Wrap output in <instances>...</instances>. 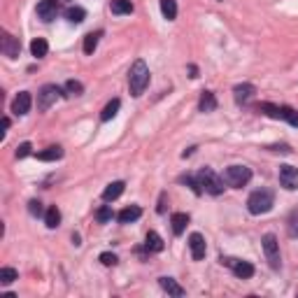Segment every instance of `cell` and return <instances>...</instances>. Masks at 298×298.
I'll return each instance as SVG.
<instances>
[{
    "instance_id": "obj_7",
    "label": "cell",
    "mask_w": 298,
    "mask_h": 298,
    "mask_svg": "<svg viewBox=\"0 0 298 298\" xmlns=\"http://www.w3.org/2000/svg\"><path fill=\"white\" fill-rule=\"evenodd\" d=\"M58 98H61V89H58L56 84H44V86L37 91V110L40 112L49 110Z\"/></svg>"
},
{
    "instance_id": "obj_10",
    "label": "cell",
    "mask_w": 298,
    "mask_h": 298,
    "mask_svg": "<svg viewBox=\"0 0 298 298\" xmlns=\"http://www.w3.org/2000/svg\"><path fill=\"white\" fill-rule=\"evenodd\" d=\"M280 184H282L287 191H296L298 189V168H293V166L280 168Z\"/></svg>"
},
{
    "instance_id": "obj_20",
    "label": "cell",
    "mask_w": 298,
    "mask_h": 298,
    "mask_svg": "<svg viewBox=\"0 0 298 298\" xmlns=\"http://www.w3.org/2000/svg\"><path fill=\"white\" fill-rule=\"evenodd\" d=\"M170 224H173L175 236H182L184 228H187V224H189V215H184V212H175L173 219H170Z\"/></svg>"
},
{
    "instance_id": "obj_15",
    "label": "cell",
    "mask_w": 298,
    "mask_h": 298,
    "mask_svg": "<svg viewBox=\"0 0 298 298\" xmlns=\"http://www.w3.org/2000/svg\"><path fill=\"white\" fill-rule=\"evenodd\" d=\"M142 217V208L140 205H128V208H124L117 215V219H119V224H133V221H137Z\"/></svg>"
},
{
    "instance_id": "obj_9",
    "label": "cell",
    "mask_w": 298,
    "mask_h": 298,
    "mask_svg": "<svg viewBox=\"0 0 298 298\" xmlns=\"http://www.w3.org/2000/svg\"><path fill=\"white\" fill-rule=\"evenodd\" d=\"M0 52L7 58H16L21 54V42L16 40L14 35H10L7 31H3V37H0Z\"/></svg>"
},
{
    "instance_id": "obj_23",
    "label": "cell",
    "mask_w": 298,
    "mask_h": 298,
    "mask_svg": "<svg viewBox=\"0 0 298 298\" xmlns=\"http://www.w3.org/2000/svg\"><path fill=\"white\" fill-rule=\"evenodd\" d=\"M110 10H112V14H131V12H133V3H131V0H112Z\"/></svg>"
},
{
    "instance_id": "obj_13",
    "label": "cell",
    "mask_w": 298,
    "mask_h": 298,
    "mask_svg": "<svg viewBox=\"0 0 298 298\" xmlns=\"http://www.w3.org/2000/svg\"><path fill=\"white\" fill-rule=\"evenodd\" d=\"M254 94H257V86L254 84H236L233 86V98H236L238 105H247L251 98H254Z\"/></svg>"
},
{
    "instance_id": "obj_24",
    "label": "cell",
    "mask_w": 298,
    "mask_h": 298,
    "mask_svg": "<svg viewBox=\"0 0 298 298\" xmlns=\"http://www.w3.org/2000/svg\"><path fill=\"white\" fill-rule=\"evenodd\" d=\"M119 107H121L119 98L110 100V103L105 105V110L100 112V119H103V121H110V119H114V117H117V112H119Z\"/></svg>"
},
{
    "instance_id": "obj_40",
    "label": "cell",
    "mask_w": 298,
    "mask_h": 298,
    "mask_svg": "<svg viewBox=\"0 0 298 298\" xmlns=\"http://www.w3.org/2000/svg\"><path fill=\"white\" fill-rule=\"evenodd\" d=\"M189 73H191V77H198V70H196V65H189Z\"/></svg>"
},
{
    "instance_id": "obj_29",
    "label": "cell",
    "mask_w": 298,
    "mask_h": 298,
    "mask_svg": "<svg viewBox=\"0 0 298 298\" xmlns=\"http://www.w3.org/2000/svg\"><path fill=\"white\" fill-rule=\"evenodd\" d=\"M82 91H84L82 82H77V79H68V82H65V96H68V98L82 96Z\"/></svg>"
},
{
    "instance_id": "obj_26",
    "label": "cell",
    "mask_w": 298,
    "mask_h": 298,
    "mask_svg": "<svg viewBox=\"0 0 298 298\" xmlns=\"http://www.w3.org/2000/svg\"><path fill=\"white\" fill-rule=\"evenodd\" d=\"M103 35V31H96V33H89V35L84 37V54H94L96 47H98V40Z\"/></svg>"
},
{
    "instance_id": "obj_31",
    "label": "cell",
    "mask_w": 298,
    "mask_h": 298,
    "mask_svg": "<svg viewBox=\"0 0 298 298\" xmlns=\"http://www.w3.org/2000/svg\"><path fill=\"white\" fill-rule=\"evenodd\" d=\"M179 182L189 184V187H191V191H194L196 196H200V194H203V187H200L198 177H191V175H182V177H179Z\"/></svg>"
},
{
    "instance_id": "obj_14",
    "label": "cell",
    "mask_w": 298,
    "mask_h": 298,
    "mask_svg": "<svg viewBox=\"0 0 298 298\" xmlns=\"http://www.w3.org/2000/svg\"><path fill=\"white\" fill-rule=\"evenodd\" d=\"M56 14H58L56 0H40V3H37V16H40L42 21H54Z\"/></svg>"
},
{
    "instance_id": "obj_37",
    "label": "cell",
    "mask_w": 298,
    "mask_h": 298,
    "mask_svg": "<svg viewBox=\"0 0 298 298\" xmlns=\"http://www.w3.org/2000/svg\"><path fill=\"white\" fill-rule=\"evenodd\" d=\"M166 200H168V196L161 194V198H158V208H156L158 215H163V212H166Z\"/></svg>"
},
{
    "instance_id": "obj_19",
    "label": "cell",
    "mask_w": 298,
    "mask_h": 298,
    "mask_svg": "<svg viewBox=\"0 0 298 298\" xmlns=\"http://www.w3.org/2000/svg\"><path fill=\"white\" fill-rule=\"evenodd\" d=\"M124 189H126L124 182H112V184H107V187H105V191H103V200H107V203H110V200H117L121 194H124Z\"/></svg>"
},
{
    "instance_id": "obj_18",
    "label": "cell",
    "mask_w": 298,
    "mask_h": 298,
    "mask_svg": "<svg viewBox=\"0 0 298 298\" xmlns=\"http://www.w3.org/2000/svg\"><path fill=\"white\" fill-rule=\"evenodd\" d=\"M145 247H147V251H163V238L158 236L156 231H149V233H147V238H145Z\"/></svg>"
},
{
    "instance_id": "obj_38",
    "label": "cell",
    "mask_w": 298,
    "mask_h": 298,
    "mask_svg": "<svg viewBox=\"0 0 298 298\" xmlns=\"http://www.w3.org/2000/svg\"><path fill=\"white\" fill-rule=\"evenodd\" d=\"M270 149H272V152H282V154H291V149H289V147H287V145H272V147H270Z\"/></svg>"
},
{
    "instance_id": "obj_32",
    "label": "cell",
    "mask_w": 298,
    "mask_h": 298,
    "mask_svg": "<svg viewBox=\"0 0 298 298\" xmlns=\"http://www.w3.org/2000/svg\"><path fill=\"white\" fill-rule=\"evenodd\" d=\"M287 231H289V236H291V238H298V208L293 210L291 215H289Z\"/></svg>"
},
{
    "instance_id": "obj_2",
    "label": "cell",
    "mask_w": 298,
    "mask_h": 298,
    "mask_svg": "<svg viewBox=\"0 0 298 298\" xmlns=\"http://www.w3.org/2000/svg\"><path fill=\"white\" fill-rule=\"evenodd\" d=\"M272 205H275V194H272L270 189H259V191H254L247 198L249 215H266V212L272 210Z\"/></svg>"
},
{
    "instance_id": "obj_25",
    "label": "cell",
    "mask_w": 298,
    "mask_h": 298,
    "mask_svg": "<svg viewBox=\"0 0 298 298\" xmlns=\"http://www.w3.org/2000/svg\"><path fill=\"white\" fill-rule=\"evenodd\" d=\"M44 224H47V228H56V226L61 224V212H58L56 205H52V208L44 212Z\"/></svg>"
},
{
    "instance_id": "obj_12",
    "label": "cell",
    "mask_w": 298,
    "mask_h": 298,
    "mask_svg": "<svg viewBox=\"0 0 298 298\" xmlns=\"http://www.w3.org/2000/svg\"><path fill=\"white\" fill-rule=\"evenodd\" d=\"M31 105H33L31 94H28V91H19V96L12 100V112H14L16 117H24L31 112Z\"/></svg>"
},
{
    "instance_id": "obj_3",
    "label": "cell",
    "mask_w": 298,
    "mask_h": 298,
    "mask_svg": "<svg viewBox=\"0 0 298 298\" xmlns=\"http://www.w3.org/2000/svg\"><path fill=\"white\" fill-rule=\"evenodd\" d=\"M257 110L266 117H272V119H282V121H289L291 126L298 128V112L289 105H272V103H259Z\"/></svg>"
},
{
    "instance_id": "obj_6",
    "label": "cell",
    "mask_w": 298,
    "mask_h": 298,
    "mask_svg": "<svg viewBox=\"0 0 298 298\" xmlns=\"http://www.w3.org/2000/svg\"><path fill=\"white\" fill-rule=\"evenodd\" d=\"M261 242H263V251H266V259H268V263H270V268L272 270H280V268H282V259H280L278 238L272 236V233H266Z\"/></svg>"
},
{
    "instance_id": "obj_35",
    "label": "cell",
    "mask_w": 298,
    "mask_h": 298,
    "mask_svg": "<svg viewBox=\"0 0 298 298\" xmlns=\"http://www.w3.org/2000/svg\"><path fill=\"white\" fill-rule=\"evenodd\" d=\"M31 142H21L19 147H16V158H26L28 154H31Z\"/></svg>"
},
{
    "instance_id": "obj_5",
    "label": "cell",
    "mask_w": 298,
    "mask_h": 298,
    "mask_svg": "<svg viewBox=\"0 0 298 298\" xmlns=\"http://www.w3.org/2000/svg\"><path fill=\"white\" fill-rule=\"evenodd\" d=\"M251 179V170L247 166H228L224 170V182L233 189H242L247 187Z\"/></svg>"
},
{
    "instance_id": "obj_28",
    "label": "cell",
    "mask_w": 298,
    "mask_h": 298,
    "mask_svg": "<svg viewBox=\"0 0 298 298\" xmlns=\"http://www.w3.org/2000/svg\"><path fill=\"white\" fill-rule=\"evenodd\" d=\"M161 12L168 21H173L177 16V3L175 0H161Z\"/></svg>"
},
{
    "instance_id": "obj_4",
    "label": "cell",
    "mask_w": 298,
    "mask_h": 298,
    "mask_svg": "<svg viewBox=\"0 0 298 298\" xmlns=\"http://www.w3.org/2000/svg\"><path fill=\"white\" fill-rule=\"evenodd\" d=\"M196 177H198L203 191H208L210 196H219L221 191H224V177H219V175H217L212 168H203V170H200Z\"/></svg>"
},
{
    "instance_id": "obj_16",
    "label": "cell",
    "mask_w": 298,
    "mask_h": 298,
    "mask_svg": "<svg viewBox=\"0 0 298 298\" xmlns=\"http://www.w3.org/2000/svg\"><path fill=\"white\" fill-rule=\"evenodd\" d=\"M158 284H161V289L168 293V296H175V298H179V296H184V287L182 284H177L173 278H158Z\"/></svg>"
},
{
    "instance_id": "obj_36",
    "label": "cell",
    "mask_w": 298,
    "mask_h": 298,
    "mask_svg": "<svg viewBox=\"0 0 298 298\" xmlns=\"http://www.w3.org/2000/svg\"><path fill=\"white\" fill-rule=\"evenodd\" d=\"M28 212H31L33 217H40L42 212H44V210H42V203H40V200H31V203H28Z\"/></svg>"
},
{
    "instance_id": "obj_21",
    "label": "cell",
    "mask_w": 298,
    "mask_h": 298,
    "mask_svg": "<svg viewBox=\"0 0 298 298\" xmlns=\"http://www.w3.org/2000/svg\"><path fill=\"white\" fill-rule=\"evenodd\" d=\"M47 52H49L47 40H42V37H35V40L31 42V54H33L35 58H44V56H47Z\"/></svg>"
},
{
    "instance_id": "obj_34",
    "label": "cell",
    "mask_w": 298,
    "mask_h": 298,
    "mask_svg": "<svg viewBox=\"0 0 298 298\" xmlns=\"http://www.w3.org/2000/svg\"><path fill=\"white\" fill-rule=\"evenodd\" d=\"M96 219L100 221V224H105V221H110L112 219V210L105 205V208H100L98 212H96Z\"/></svg>"
},
{
    "instance_id": "obj_30",
    "label": "cell",
    "mask_w": 298,
    "mask_h": 298,
    "mask_svg": "<svg viewBox=\"0 0 298 298\" xmlns=\"http://www.w3.org/2000/svg\"><path fill=\"white\" fill-rule=\"evenodd\" d=\"M14 280H19V272L14 268H10V266L0 268V284H12Z\"/></svg>"
},
{
    "instance_id": "obj_1",
    "label": "cell",
    "mask_w": 298,
    "mask_h": 298,
    "mask_svg": "<svg viewBox=\"0 0 298 298\" xmlns=\"http://www.w3.org/2000/svg\"><path fill=\"white\" fill-rule=\"evenodd\" d=\"M147 84H149V68H147V63L142 58H137L131 65V70H128V89H131V96L140 98L145 94Z\"/></svg>"
},
{
    "instance_id": "obj_27",
    "label": "cell",
    "mask_w": 298,
    "mask_h": 298,
    "mask_svg": "<svg viewBox=\"0 0 298 298\" xmlns=\"http://www.w3.org/2000/svg\"><path fill=\"white\" fill-rule=\"evenodd\" d=\"M65 19H68L70 24H82V21L86 19V10H84V7H68V10H65Z\"/></svg>"
},
{
    "instance_id": "obj_17",
    "label": "cell",
    "mask_w": 298,
    "mask_h": 298,
    "mask_svg": "<svg viewBox=\"0 0 298 298\" xmlns=\"http://www.w3.org/2000/svg\"><path fill=\"white\" fill-rule=\"evenodd\" d=\"M217 110V98L212 91H203L198 100V112H215Z\"/></svg>"
},
{
    "instance_id": "obj_22",
    "label": "cell",
    "mask_w": 298,
    "mask_h": 298,
    "mask_svg": "<svg viewBox=\"0 0 298 298\" xmlns=\"http://www.w3.org/2000/svg\"><path fill=\"white\" fill-rule=\"evenodd\" d=\"M63 156V149L61 147H47V149H42V152H37V158L40 161H58V158Z\"/></svg>"
},
{
    "instance_id": "obj_8",
    "label": "cell",
    "mask_w": 298,
    "mask_h": 298,
    "mask_svg": "<svg viewBox=\"0 0 298 298\" xmlns=\"http://www.w3.org/2000/svg\"><path fill=\"white\" fill-rule=\"evenodd\" d=\"M221 263L224 266H228L231 270H233V275L240 280H249L251 275H254V266H251L249 261H242V259H233V257H224L221 259Z\"/></svg>"
},
{
    "instance_id": "obj_39",
    "label": "cell",
    "mask_w": 298,
    "mask_h": 298,
    "mask_svg": "<svg viewBox=\"0 0 298 298\" xmlns=\"http://www.w3.org/2000/svg\"><path fill=\"white\" fill-rule=\"evenodd\" d=\"M7 128H10V119H7V117H5V119H3V133H0V135H5V131H7Z\"/></svg>"
},
{
    "instance_id": "obj_33",
    "label": "cell",
    "mask_w": 298,
    "mask_h": 298,
    "mask_svg": "<svg viewBox=\"0 0 298 298\" xmlns=\"http://www.w3.org/2000/svg\"><path fill=\"white\" fill-rule=\"evenodd\" d=\"M117 261H119V259H117V254H112V251H103V254H100V263H103V266H117Z\"/></svg>"
},
{
    "instance_id": "obj_11",
    "label": "cell",
    "mask_w": 298,
    "mask_h": 298,
    "mask_svg": "<svg viewBox=\"0 0 298 298\" xmlns=\"http://www.w3.org/2000/svg\"><path fill=\"white\" fill-rule=\"evenodd\" d=\"M189 249H191V259H194V261L205 259V251H208L205 238L200 236V233H191V236H189Z\"/></svg>"
}]
</instances>
